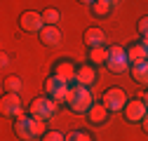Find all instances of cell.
I'll return each instance as SVG.
<instances>
[{"instance_id":"2e32d148","label":"cell","mask_w":148,"mask_h":141,"mask_svg":"<svg viewBox=\"0 0 148 141\" xmlns=\"http://www.w3.org/2000/svg\"><path fill=\"white\" fill-rule=\"evenodd\" d=\"M129 73H132V78H134V82H136V85L148 87V61L132 66V68H129Z\"/></svg>"},{"instance_id":"5b68a950","label":"cell","mask_w":148,"mask_h":141,"mask_svg":"<svg viewBox=\"0 0 148 141\" xmlns=\"http://www.w3.org/2000/svg\"><path fill=\"white\" fill-rule=\"evenodd\" d=\"M122 115H125V120H127V122H132V125H141L143 118L148 115L146 101H143L141 97L129 99V101H127V106H125V111H122Z\"/></svg>"},{"instance_id":"5bb4252c","label":"cell","mask_w":148,"mask_h":141,"mask_svg":"<svg viewBox=\"0 0 148 141\" xmlns=\"http://www.w3.org/2000/svg\"><path fill=\"white\" fill-rule=\"evenodd\" d=\"M82 5H87L94 16H108L110 12L118 7L115 0H94V3H82Z\"/></svg>"},{"instance_id":"d6986e66","label":"cell","mask_w":148,"mask_h":141,"mask_svg":"<svg viewBox=\"0 0 148 141\" xmlns=\"http://www.w3.org/2000/svg\"><path fill=\"white\" fill-rule=\"evenodd\" d=\"M42 19H45V26H57V24L61 21V12H59L57 7H47V10L42 12Z\"/></svg>"},{"instance_id":"d4e9b609","label":"cell","mask_w":148,"mask_h":141,"mask_svg":"<svg viewBox=\"0 0 148 141\" xmlns=\"http://www.w3.org/2000/svg\"><path fill=\"white\" fill-rule=\"evenodd\" d=\"M136 28H139V33H141V38H148V14H146V16H141V19H139Z\"/></svg>"},{"instance_id":"ba28073f","label":"cell","mask_w":148,"mask_h":141,"mask_svg":"<svg viewBox=\"0 0 148 141\" xmlns=\"http://www.w3.org/2000/svg\"><path fill=\"white\" fill-rule=\"evenodd\" d=\"M0 111H3L5 118H21L24 115V106L19 94H5L3 101H0Z\"/></svg>"},{"instance_id":"ac0fdd59","label":"cell","mask_w":148,"mask_h":141,"mask_svg":"<svg viewBox=\"0 0 148 141\" xmlns=\"http://www.w3.org/2000/svg\"><path fill=\"white\" fill-rule=\"evenodd\" d=\"M106 68L110 70V73H127V68H132V64H129L127 59H108L106 61Z\"/></svg>"},{"instance_id":"4fadbf2b","label":"cell","mask_w":148,"mask_h":141,"mask_svg":"<svg viewBox=\"0 0 148 141\" xmlns=\"http://www.w3.org/2000/svg\"><path fill=\"white\" fill-rule=\"evenodd\" d=\"M108 115H110V111L106 108V106L99 101V103H94L89 108V113H87V120L92 122V125H97V127H101V125H106V120H108Z\"/></svg>"},{"instance_id":"83f0119b","label":"cell","mask_w":148,"mask_h":141,"mask_svg":"<svg viewBox=\"0 0 148 141\" xmlns=\"http://www.w3.org/2000/svg\"><path fill=\"white\" fill-rule=\"evenodd\" d=\"M141 99H143V101H146V108H148V90H146V94H143V97H141Z\"/></svg>"},{"instance_id":"44dd1931","label":"cell","mask_w":148,"mask_h":141,"mask_svg":"<svg viewBox=\"0 0 148 141\" xmlns=\"http://www.w3.org/2000/svg\"><path fill=\"white\" fill-rule=\"evenodd\" d=\"M31 134H33V139H35V136H45V134H47L45 122H42V120H35V118H31Z\"/></svg>"},{"instance_id":"6da1fadb","label":"cell","mask_w":148,"mask_h":141,"mask_svg":"<svg viewBox=\"0 0 148 141\" xmlns=\"http://www.w3.org/2000/svg\"><path fill=\"white\" fill-rule=\"evenodd\" d=\"M94 94H92V90H87V87H80V85H71V92H68V108L73 113H80V115H87L89 108L94 106Z\"/></svg>"},{"instance_id":"8fae6325","label":"cell","mask_w":148,"mask_h":141,"mask_svg":"<svg viewBox=\"0 0 148 141\" xmlns=\"http://www.w3.org/2000/svg\"><path fill=\"white\" fill-rule=\"evenodd\" d=\"M82 40H85V45H87L89 49L106 47V33H103L101 28H97V26H92V28H87V31L82 33Z\"/></svg>"},{"instance_id":"484cf974","label":"cell","mask_w":148,"mask_h":141,"mask_svg":"<svg viewBox=\"0 0 148 141\" xmlns=\"http://www.w3.org/2000/svg\"><path fill=\"white\" fill-rule=\"evenodd\" d=\"M0 66H3V68L10 66V54H7V52H3V54H0Z\"/></svg>"},{"instance_id":"9a60e30c","label":"cell","mask_w":148,"mask_h":141,"mask_svg":"<svg viewBox=\"0 0 148 141\" xmlns=\"http://www.w3.org/2000/svg\"><path fill=\"white\" fill-rule=\"evenodd\" d=\"M14 132L19 139L24 141H33V134H31V115H21L14 120Z\"/></svg>"},{"instance_id":"8992f818","label":"cell","mask_w":148,"mask_h":141,"mask_svg":"<svg viewBox=\"0 0 148 141\" xmlns=\"http://www.w3.org/2000/svg\"><path fill=\"white\" fill-rule=\"evenodd\" d=\"M19 26H21V31H26V33H40V31L45 28L42 12H33V10L21 12V16H19Z\"/></svg>"},{"instance_id":"9c48e42d","label":"cell","mask_w":148,"mask_h":141,"mask_svg":"<svg viewBox=\"0 0 148 141\" xmlns=\"http://www.w3.org/2000/svg\"><path fill=\"white\" fill-rule=\"evenodd\" d=\"M94 82H97V66H92L89 61L87 64H80L78 66V73H75V85L92 90V85H94Z\"/></svg>"},{"instance_id":"603a6c76","label":"cell","mask_w":148,"mask_h":141,"mask_svg":"<svg viewBox=\"0 0 148 141\" xmlns=\"http://www.w3.org/2000/svg\"><path fill=\"white\" fill-rule=\"evenodd\" d=\"M108 59H127V49L120 45H108Z\"/></svg>"},{"instance_id":"cb8c5ba5","label":"cell","mask_w":148,"mask_h":141,"mask_svg":"<svg viewBox=\"0 0 148 141\" xmlns=\"http://www.w3.org/2000/svg\"><path fill=\"white\" fill-rule=\"evenodd\" d=\"M42 141H66V134H61V132H57V129H52V132H47V134L42 136Z\"/></svg>"},{"instance_id":"277c9868","label":"cell","mask_w":148,"mask_h":141,"mask_svg":"<svg viewBox=\"0 0 148 141\" xmlns=\"http://www.w3.org/2000/svg\"><path fill=\"white\" fill-rule=\"evenodd\" d=\"M101 103L110 113H120L127 106V94H125V90H120V87H108V90L103 92V97H101Z\"/></svg>"},{"instance_id":"7402d4cb","label":"cell","mask_w":148,"mask_h":141,"mask_svg":"<svg viewBox=\"0 0 148 141\" xmlns=\"http://www.w3.org/2000/svg\"><path fill=\"white\" fill-rule=\"evenodd\" d=\"M66 141H94V139H92V134L87 129H75V132L66 134Z\"/></svg>"},{"instance_id":"7c38bea8","label":"cell","mask_w":148,"mask_h":141,"mask_svg":"<svg viewBox=\"0 0 148 141\" xmlns=\"http://www.w3.org/2000/svg\"><path fill=\"white\" fill-rule=\"evenodd\" d=\"M127 61L132 64V66L148 61V49L143 47V42H141V40H139V42H132V45L127 47Z\"/></svg>"},{"instance_id":"4316f807","label":"cell","mask_w":148,"mask_h":141,"mask_svg":"<svg viewBox=\"0 0 148 141\" xmlns=\"http://www.w3.org/2000/svg\"><path fill=\"white\" fill-rule=\"evenodd\" d=\"M141 127H143V132H146V134H148V115H146V118H143V122H141Z\"/></svg>"},{"instance_id":"30bf717a","label":"cell","mask_w":148,"mask_h":141,"mask_svg":"<svg viewBox=\"0 0 148 141\" xmlns=\"http://www.w3.org/2000/svg\"><path fill=\"white\" fill-rule=\"evenodd\" d=\"M38 38H40V42H42L45 47H59L61 40H64V35H61L59 26H45V28L38 33Z\"/></svg>"},{"instance_id":"e0dca14e","label":"cell","mask_w":148,"mask_h":141,"mask_svg":"<svg viewBox=\"0 0 148 141\" xmlns=\"http://www.w3.org/2000/svg\"><path fill=\"white\" fill-rule=\"evenodd\" d=\"M87 61L92 66H101V64L106 66V61H108V47H94V49H89Z\"/></svg>"},{"instance_id":"52a82bcc","label":"cell","mask_w":148,"mask_h":141,"mask_svg":"<svg viewBox=\"0 0 148 141\" xmlns=\"http://www.w3.org/2000/svg\"><path fill=\"white\" fill-rule=\"evenodd\" d=\"M75 73H78V66L73 64L71 59H57L54 66H52V75L61 78L68 85H75Z\"/></svg>"},{"instance_id":"7a4b0ae2","label":"cell","mask_w":148,"mask_h":141,"mask_svg":"<svg viewBox=\"0 0 148 141\" xmlns=\"http://www.w3.org/2000/svg\"><path fill=\"white\" fill-rule=\"evenodd\" d=\"M57 108H59V103L57 101H52L49 97H38V99H33L31 106H28V115L35 118V120H52L54 115H57Z\"/></svg>"},{"instance_id":"3957f363","label":"cell","mask_w":148,"mask_h":141,"mask_svg":"<svg viewBox=\"0 0 148 141\" xmlns=\"http://www.w3.org/2000/svg\"><path fill=\"white\" fill-rule=\"evenodd\" d=\"M68 92H71V85L49 73V78L45 80V94L57 103H68Z\"/></svg>"},{"instance_id":"ffe728a7","label":"cell","mask_w":148,"mask_h":141,"mask_svg":"<svg viewBox=\"0 0 148 141\" xmlns=\"http://www.w3.org/2000/svg\"><path fill=\"white\" fill-rule=\"evenodd\" d=\"M21 92V78L10 75L5 78V94H19Z\"/></svg>"}]
</instances>
